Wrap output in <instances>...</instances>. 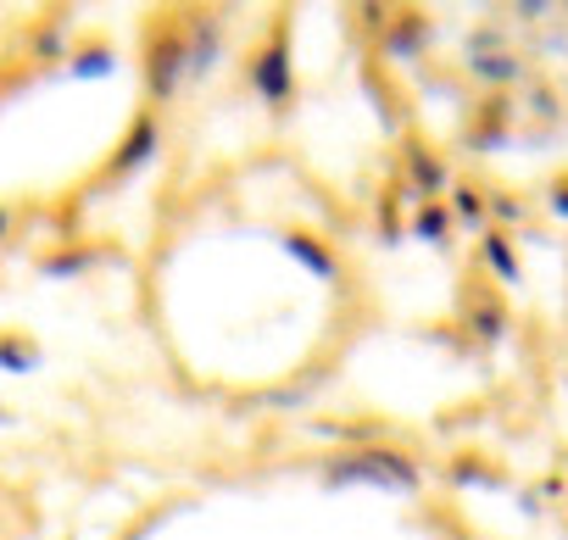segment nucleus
<instances>
[{
  "instance_id": "18",
  "label": "nucleus",
  "mask_w": 568,
  "mask_h": 540,
  "mask_svg": "<svg viewBox=\"0 0 568 540\" xmlns=\"http://www.w3.org/2000/svg\"><path fill=\"white\" fill-rule=\"evenodd\" d=\"M73 79H106V73H118V51L106 45V40H95L90 51H79L73 57V68H68Z\"/></svg>"
},
{
  "instance_id": "9",
  "label": "nucleus",
  "mask_w": 568,
  "mask_h": 540,
  "mask_svg": "<svg viewBox=\"0 0 568 540\" xmlns=\"http://www.w3.org/2000/svg\"><path fill=\"white\" fill-rule=\"evenodd\" d=\"M278 245H284V256H291V262H302L313 279H324V285H335V279H341V256L329 251V240H324V234H313V228H291Z\"/></svg>"
},
{
  "instance_id": "16",
  "label": "nucleus",
  "mask_w": 568,
  "mask_h": 540,
  "mask_svg": "<svg viewBox=\"0 0 568 540\" xmlns=\"http://www.w3.org/2000/svg\"><path fill=\"white\" fill-rule=\"evenodd\" d=\"M413 240H424V245H446V240H452V212H446V201H418Z\"/></svg>"
},
{
  "instance_id": "3",
  "label": "nucleus",
  "mask_w": 568,
  "mask_h": 540,
  "mask_svg": "<svg viewBox=\"0 0 568 540\" xmlns=\"http://www.w3.org/2000/svg\"><path fill=\"white\" fill-rule=\"evenodd\" d=\"M251 90L256 101L284 118L296 106V51H291V18H273V29L262 34V45L251 51Z\"/></svg>"
},
{
  "instance_id": "23",
  "label": "nucleus",
  "mask_w": 568,
  "mask_h": 540,
  "mask_svg": "<svg viewBox=\"0 0 568 540\" xmlns=\"http://www.w3.org/2000/svg\"><path fill=\"white\" fill-rule=\"evenodd\" d=\"M7 418H12V412H7V407H0V424H7Z\"/></svg>"
},
{
  "instance_id": "22",
  "label": "nucleus",
  "mask_w": 568,
  "mask_h": 540,
  "mask_svg": "<svg viewBox=\"0 0 568 540\" xmlns=\"http://www.w3.org/2000/svg\"><path fill=\"white\" fill-rule=\"evenodd\" d=\"M12 223H18V206H12V201H0V245L12 240Z\"/></svg>"
},
{
  "instance_id": "19",
  "label": "nucleus",
  "mask_w": 568,
  "mask_h": 540,
  "mask_svg": "<svg viewBox=\"0 0 568 540\" xmlns=\"http://www.w3.org/2000/svg\"><path fill=\"white\" fill-rule=\"evenodd\" d=\"M485 212L496 217L490 228H501V234H513V228H518V223L529 217V212H524V201H518L513 190H490V195H485Z\"/></svg>"
},
{
  "instance_id": "20",
  "label": "nucleus",
  "mask_w": 568,
  "mask_h": 540,
  "mask_svg": "<svg viewBox=\"0 0 568 540\" xmlns=\"http://www.w3.org/2000/svg\"><path fill=\"white\" fill-rule=\"evenodd\" d=\"M546 212L568 223V167H562V173H557V179L546 184Z\"/></svg>"
},
{
  "instance_id": "10",
  "label": "nucleus",
  "mask_w": 568,
  "mask_h": 540,
  "mask_svg": "<svg viewBox=\"0 0 568 540\" xmlns=\"http://www.w3.org/2000/svg\"><path fill=\"white\" fill-rule=\"evenodd\" d=\"M507 123H513V101L507 95H485L474 106L468 129H463V145L468 151H496V145H507Z\"/></svg>"
},
{
  "instance_id": "11",
  "label": "nucleus",
  "mask_w": 568,
  "mask_h": 540,
  "mask_svg": "<svg viewBox=\"0 0 568 540\" xmlns=\"http://www.w3.org/2000/svg\"><path fill=\"white\" fill-rule=\"evenodd\" d=\"M479 267L496 279V285H507V291H518L524 285V262H518V245H513V234H501V228H485L479 234Z\"/></svg>"
},
{
  "instance_id": "7",
  "label": "nucleus",
  "mask_w": 568,
  "mask_h": 540,
  "mask_svg": "<svg viewBox=\"0 0 568 540\" xmlns=\"http://www.w3.org/2000/svg\"><path fill=\"white\" fill-rule=\"evenodd\" d=\"M463 291H468V296H463V324H468V335L485 340V346H501V340H507V324H513L501 291H490V285H463Z\"/></svg>"
},
{
  "instance_id": "13",
  "label": "nucleus",
  "mask_w": 568,
  "mask_h": 540,
  "mask_svg": "<svg viewBox=\"0 0 568 540\" xmlns=\"http://www.w3.org/2000/svg\"><path fill=\"white\" fill-rule=\"evenodd\" d=\"M95 262H101L95 245H68V251L40 256V279H79V274H90Z\"/></svg>"
},
{
  "instance_id": "4",
  "label": "nucleus",
  "mask_w": 568,
  "mask_h": 540,
  "mask_svg": "<svg viewBox=\"0 0 568 540\" xmlns=\"http://www.w3.org/2000/svg\"><path fill=\"white\" fill-rule=\"evenodd\" d=\"M156 151H162V123H156V112H151V106H140V112H134V123L123 129V140H118V151H112L106 173H112V179H134V173H145V167L156 162Z\"/></svg>"
},
{
  "instance_id": "1",
  "label": "nucleus",
  "mask_w": 568,
  "mask_h": 540,
  "mask_svg": "<svg viewBox=\"0 0 568 540\" xmlns=\"http://www.w3.org/2000/svg\"><path fill=\"white\" fill-rule=\"evenodd\" d=\"M324 485L329 490H346V485H368V490H385V496H418L424 490V468L396 451V446H346L324 462Z\"/></svg>"
},
{
  "instance_id": "2",
  "label": "nucleus",
  "mask_w": 568,
  "mask_h": 540,
  "mask_svg": "<svg viewBox=\"0 0 568 540\" xmlns=\"http://www.w3.org/2000/svg\"><path fill=\"white\" fill-rule=\"evenodd\" d=\"M140 79L151 106L179 101V90L190 84V45H184V23L179 18H156L140 40Z\"/></svg>"
},
{
  "instance_id": "21",
  "label": "nucleus",
  "mask_w": 568,
  "mask_h": 540,
  "mask_svg": "<svg viewBox=\"0 0 568 540\" xmlns=\"http://www.w3.org/2000/svg\"><path fill=\"white\" fill-rule=\"evenodd\" d=\"M34 51H40V57H62V23H51V29H40V40H34Z\"/></svg>"
},
{
  "instance_id": "12",
  "label": "nucleus",
  "mask_w": 568,
  "mask_h": 540,
  "mask_svg": "<svg viewBox=\"0 0 568 540\" xmlns=\"http://www.w3.org/2000/svg\"><path fill=\"white\" fill-rule=\"evenodd\" d=\"M468 79L501 95L507 84H518V79H524V62H518V57H507V51H485V57H468Z\"/></svg>"
},
{
  "instance_id": "8",
  "label": "nucleus",
  "mask_w": 568,
  "mask_h": 540,
  "mask_svg": "<svg viewBox=\"0 0 568 540\" xmlns=\"http://www.w3.org/2000/svg\"><path fill=\"white\" fill-rule=\"evenodd\" d=\"M184 23V45H190V84L195 79H212V68H217V57H223V18L217 12H184L179 18Z\"/></svg>"
},
{
  "instance_id": "6",
  "label": "nucleus",
  "mask_w": 568,
  "mask_h": 540,
  "mask_svg": "<svg viewBox=\"0 0 568 540\" xmlns=\"http://www.w3.org/2000/svg\"><path fill=\"white\" fill-rule=\"evenodd\" d=\"M429 40H435L429 12L402 7V12H390V23H385V34H379V57H385V62H418V57L429 51Z\"/></svg>"
},
{
  "instance_id": "14",
  "label": "nucleus",
  "mask_w": 568,
  "mask_h": 540,
  "mask_svg": "<svg viewBox=\"0 0 568 540\" xmlns=\"http://www.w3.org/2000/svg\"><path fill=\"white\" fill-rule=\"evenodd\" d=\"M40 363H45V351H40L23 329H7V335H0V374H18V379H23V374H34Z\"/></svg>"
},
{
  "instance_id": "5",
  "label": "nucleus",
  "mask_w": 568,
  "mask_h": 540,
  "mask_svg": "<svg viewBox=\"0 0 568 540\" xmlns=\"http://www.w3.org/2000/svg\"><path fill=\"white\" fill-rule=\"evenodd\" d=\"M402 173H407V190H413L418 201H440V195L452 190V167H446V156H440L429 140H418V134L402 140Z\"/></svg>"
},
{
  "instance_id": "17",
  "label": "nucleus",
  "mask_w": 568,
  "mask_h": 540,
  "mask_svg": "<svg viewBox=\"0 0 568 540\" xmlns=\"http://www.w3.org/2000/svg\"><path fill=\"white\" fill-rule=\"evenodd\" d=\"M446 479L452 485H479V490H501L507 485V473H496V462H485V457H457L446 468Z\"/></svg>"
},
{
  "instance_id": "15",
  "label": "nucleus",
  "mask_w": 568,
  "mask_h": 540,
  "mask_svg": "<svg viewBox=\"0 0 568 540\" xmlns=\"http://www.w3.org/2000/svg\"><path fill=\"white\" fill-rule=\"evenodd\" d=\"M446 212H452V223L490 228V212H485V190H479V184H452V190H446Z\"/></svg>"
}]
</instances>
